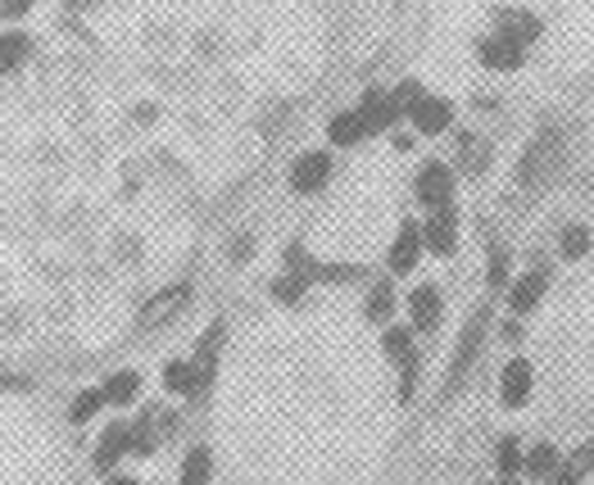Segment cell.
<instances>
[{
	"label": "cell",
	"instance_id": "6da1fadb",
	"mask_svg": "<svg viewBox=\"0 0 594 485\" xmlns=\"http://www.w3.org/2000/svg\"><path fill=\"white\" fill-rule=\"evenodd\" d=\"M562 159H568V132L562 128H540L526 141L522 159H518V187L522 191H545L549 181L562 173Z\"/></svg>",
	"mask_w": 594,
	"mask_h": 485
},
{
	"label": "cell",
	"instance_id": "7a4b0ae2",
	"mask_svg": "<svg viewBox=\"0 0 594 485\" xmlns=\"http://www.w3.org/2000/svg\"><path fill=\"white\" fill-rule=\"evenodd\" d=\"M486 336H490V305H482L477 314H472L459 331V345L450 354V372H444V390H440V400H450L454 390H463V381L472 377V368H477V358L486 350Z\"/></svg>",
	"mask_w": 594,
	"mask_h": 485
},
{
	"label": "cell",
	"instance_id": "3957f363",
	"mask_svg": "<svg viewBox=\"0 0 594 485\" xmlns=\"http://www.w3.org/2000/svg\"><path fill=\"white\" fill-rule=\"evenodd\" d=\"M381 354L400 368V404H408L413 390H418V372H423L418 331H413V327H385L381 331Z\"/></svg>",
	"mask_w": 594,
	"mask_h": 485
},
{
	"label": "cell",
	"instance_id": "277c9868",
	"mask_svg": "<svg viewBox=\"0 0 594 485\" xmlns=\"http://www.w3.org/2000/svg\"><path fill=\"white\" fill-rule=\"evenodd\" d=\"M454 191H459V177L444 159H423V168L413 173V200H418L427 214H436V209H454V200H459Z\"/></svg>",
	"mask_w": 594,
	"mask_h": 485
},
{
	"label": "cell",
	"instance_id": "5b68a950",
	"mask_svg": "<svg viewBox=\"0 0 594 485\" xmlns=\"http://www.w3.org/2000/svg\"><path fill=\"white\" fill-rule=\"evenodd\" d=\"M549 282H554V268H549L545 259H536V263H531L522 277L509 286V314H513V318H531V314L540 309Z\"/></svg>",
	"mask_w": 594,
	"mask_h": 485
},
{
	"label": "cell",
	"instance_id": "8992f818",
	"mask_svg": "<svg viewBox=\"0 0 594 485\" xmlns=\"http://www.w3.org/2000/svg\"><path fill=\"white\" fill-rule=\"evenodd\" d=\"M191 291H195L191 282H173V286L155 291L151 299H145V309L136 314V327H141V331H159L164 322H173L177 314L191 305Z\"/></svg>",
	"mask_w": 594,
	"mask_h": 485
},
{
	"label": "cell",
	"instance_id": "52a82bcc",
	"mask_svg": "<svg viewBox=\"0 0 594 485\" xmlns=\"http://www.w3.org/2000/svg\"><path fill=\"white\" fill-rule=\"evenodd\" d=\"M536 395V363L531 358H509L499 372V404L503 409H526Z\"/></svg>",
	"mask_w": 594,
	"mask_h": 485
},
{
	"label": "cell",
	"instance_id": "ba28073f",
	"mask_svg": "<svg viewBox=\"0 0 594 485\" xmlns=\"http://www.w3.org/2000/svg\"><path fill=\"white\" fill-rule=\"evenodd\" d=\"M423 250H427L423 246V223L404 218L395 240H391V250H385V268H391V277H408V272L423 263Z\"/></svg>",
	"mask_w": 594,
	"mask_h": 485
},
{
	"label": "cell",
	"instance_id": "9c48e42d",
	"mask_svg": "<svg viewBox=\"0 0 594 485\" xmlns=\"http://www.w3.org/2000/svg\"><path fill=\"white\" fill-rule=\"evenodd\" d=\"M286 181H290L295 196H318L326 181H332V155H326V150H305V155H295Z\"/></svg>",
	"mask_w": 594,
	"mask_h": 485
},
{
	"label": "cell",
	"instance_id": "30bf717a",
	"mask_svg": "<svg viewBox=\"0 0 594 485\" xmlns=\"http://www.w3.org/2000/svg\"><path fill=\"white\" fill-rule=\"evenodd\" d=\"M404 123L418 137H444V132H450V123H454V100L431 96V91H427V96L404 114Z\"/></svg>",
	"mask_w": 594,
	"mask_h": 485
},
{
	"label": "cell",
	"instance_id": "8fae6325",
	"mask_svg": "<svg viewBox=\"0 0 594 485\" xmlns=\"http://www.w3.org/2000/svg\"><path fill=\"white\" fill-rule=\"evenodd\" d=\"M423 246L436 259H450L459 250V204L454 209H436V214L423 218Z\"/></svg>",
	"mask_w": 594,
	"mask_h": 485
},
{
	"label": "cell",
	"instance_id": "7c38bea8",
	"mask_svg": "<svg viewBox=\"0 0 594 485\" xmlns=\"http://www.w3.org/2000/svg\"><path fill=\"white\" fill-rule=\"evenodd\" d=\"M408 327L418 331V336H431V331L440 327V318H444V295H440V286H431V282H423V286H413L408 291Z\"/></svg>",
	"mask_w": 594,
	"mask_h": 485
},
{
	"label": "cell",
	"instance_id": "4fadbf2b",
	"mask_svg": "<svg viewBox=\"0 0 594 485\" xmlns=\"http://www.w3.org/2000/svg\"><path fill=\"white\" fill-rule=\"evenodd\" d=\"M359 114H364V123H368V137L391 132L400 118H404V109L395 105V91H385V86H372V91H368V96L359 100Z\"/></svg>",
	"mask_w": 594,
	"mask_h": 485
},
{
	"label": "cell",
	"instance_id": "5bb4252c",
	"mask_svg": "<svg viewBox=\"0 0 594 485\" xmlns=\"http://www.w3.org/2000/svg\"><path fill=\"white\" fill-rule=\"evenodd\" d=\"M477 59H482V69H490V73H518V69L526 64V50L513 46L509 37L490 33V37L477 42Z\"/></svg>",
	"mask_w": 594,
	"mask_h": 485
},
{
	"label": "cell",
	"instance_id": "9a60e30c",
	"mask_svg": "<svg viewBox=\"0 0 594 485\" xmlns=\"http://www.w3.org/2000/svg\"><path fill=\"white\" fill-rule=\"evenodd\" d=\"M495 33L499 37H509L513 46H522V50H531L540 42V33H545V23L531 14V10H499L495 14Z\"/></svg>",
	"mask_w": 594,
	"mask_h": 485
},
{
	"label": "cell",
	"instance_id": "2e32d148",
	"mask_svg": "<svg viewBox=\"0 0 594 485\" xmlns=\"http://www.w3.org/2000/svg\"><path fill=\"white\" fill-rule=\"evenodd\" d=\"M123 453H132V422H109V427L100 431L96 453H92L96 472H114V463L123 459Z\"/></svg>",
	"mask_w": 594,
	"mask_h": 485
},
{
	"label": "cell",
	"instance_id": "e0dca14e",
	"mask_svg": "<svg viewBox=\"0 0 594 485\" xmlns=\"http://www.w3.org/2000/svg\"><path fill=\"white\" fill-rule=\"evenodd\" d=\"M223 331H227V322L218 318V322H210V331L195 341V372H200V390H210V381H214V368H218V350H223Z\"/></svg>",
	"mask_w": 594,
	"mask_h": 485
},
{
	"label": "cell",
	"instance_id": "ac0fdd59",
	"mask_svg": "<svg viewBox=\"0 0 594 485\" xmlns=\"http://www.w3.org/2000/svg\"><path fill=\"white\" fill-rule=\"evenodd\" d=\"M590 472H594V440H585V445L562 453V463H558V472H554L549 485H581Z\"/></svg>",
	"mask_w": 594,
	"mask_h": 485
},
{
	"label": "cell",
	"instance_id": "d6986e66",
	"mask_svg": "<svg viewBox=\"0 0 594 485\" xmlns=\"http://www.w3.org/2000/svg\"><path fill=\"white\" fill-rule=\"evenodd\" d=\"M164 390H168V395H191V400L204 395L195 363H191V358H173V363H164Z\"/></svg>",
	"mask_w": 594,
	"mask_h": 485
},
{
	"label": "cell",
	"instance_id": "ffe728a7",
	"mask_svg": "<svg viewBox=\"0 0 594 485\" xmlns=\"http://www.w3.org/2000/svg\"><path fill=\"white\" fill-rule=\"evenodd\" d=\"M368 137V123H364V114L359 109H341L332 123H326V141L332 145H341V150H349V145H359Z\"/></svg>",
	"mask_w": 594,
	"mask_h": 485
},
{
	"label": "cell",
	"instance_id": "44dd1931",
	"mask_svg": "<svg viewBox=\"0 0 594 485\" xmlns=\"http://www.w3.org/2000/svg\"><path fill=\"white\" fill-rule=\"evenodd\" d=\"M558 463H562V449H558V445H549V440H536V445L526 449V463H522V472H526L531 481H554Z\"/></svg>",
	"mask_w": 594,
	"mask_h": 485
},
{
	"label": "cell",
	"instance_id": "7402d4cb",
	"mask_svg": "<svg viewBox=\"0 0 594 485\" xmlns=\"http://www.w3.org/2000/svg\"><path fill=\"white\" fill-rule=\"evenodd\" d=\"M100 390H105V400H109V404L128 409V404L141 395V372H136V368H123V372H114V377H109Z\"/></svg>",
	"mask_w": 594,
	"mask_h": 485
},
{
	"label": "cell",
	"instance_id": "603a6c76",
	"mask_svg": "<svg viewBox=\"0 0 594 485\" xmlns=\"http://www.w3.org/2000/svg\"><path fill=\"white\" fill-rule=\"evenodd\" d=\"M364 318L377 322V327H391V318H395V291H391V282H377V286L368 291Z\"/></svg>",
	"mask_w": 594,
	"mask_h": 485
},
{
	"label": "cell",
	"instance_id": "cb8c5ba5",
	"mask_svg": "<svg viewBox=\"0 0 594 485\" xmlns=\"http://www.w3.org/2000/svg\"><path fill=\"white\" fill-rule=\"evenodd\" d=\"M210 476H214V453L204 449V445L187 449V463H182V476H177V485H210Z\"/></svg>",
	"mask_w": 594,
	"mask_h": 485
},
{
	"label": "cell",
	"instance_id": "d4e9b609",
	"mask_svg": "<svg viewBox=\"0 0 594 485\" xmlns=\"http://www.w3.org/2000/svg\"><path fill=\"white\" fill-rule=\"evenodd\" d=\"M27 55H33V37L27 33H0V73H14Z\"/></svg>",
	"mask_w": 594,
	"mask_h": 485
},
{
	"label": "cell",
	"instance_id": "484cf974",
	"mask_svg": "<svg viewBox=\"0 0 594 485\" xmlns=\"http://www.w3.org/2000/svg\"><path fill=\"white\" fill-rule=\"evenodd\" d=\"M313 282L305 277V272H295V268H286L282 272V277H273V299H282V305H300V299H305V291H309Z\"/></svg>",
	"mask_w": 594,
	"mask_h": 485
},
{
	"label": "cell",
	"instance_id": "4316f807",
	"mask_svg": "<svg viewBox=\"0 0 594 485\" xmlns=\"http://www.w3.org/2000/svg\"><path fill=\"white\" fill-rule=\"evenodd\" d=\"M486 159H490V141L463 132L459 137V164H463V173H486Z\"/></svg>",
	"mask_w": 594,
	"mask_h": 485
},
{
	"label": "cell",
	"instance_id": "83f0119b",
	"mask_svg": "<svg viewBox=\"0 0 594 485\" xmlns=\"http://www.w3.org/2000/svg\"><path fill=\"white\" fill-rule=\"evenodd\" d=\"M558 255L568 259V263L585 259V255H590V227H585V223H568V227H562V236H558Z\"/></svg>",
	"mask_w": 594,
	"mask_h": 485
},
{
	"label": "cell",
	"instance_id": "f1b7e54d",
	"mask_svg": "<svg viewBox=\"0 0 594 485\" xmlns=\"http://www.w3.org/2000/svg\"><path fill=\"white\" fill-rule=\"evenodd\" d=\"M522 463H526L522 440H518V436H503V440L495 445V468H499V476H518Z\"/></svg>",
	"mask_w": 594,
	"mask_h": 485
},
{
	"label": "cell",
	"instance_id": "f546056e",
	"mask_svg": "<svg viewBox=\"0 0 594 485\" xmlns=\"http://www.w3.org/2000/svg\"><path fill=\"white\" fill-rule=\"evenodd\" d=\"M105 404H109V400H105V390H96V386H92V390H82V395H78V400L69 404V417H73V427H86V422H92V417H96V413H100Z\"/></svg>",
	"mask_w": 594,
	"mask_h": 485
},
{
	"label": "cell",
	"instance_id": "4dcf8cb0",
	"mask_svg": "<svg viewBox=\"0 0 594 485\" xmlns=\"http://www.w3.org/2000/svg\"><path fill=\"white\" fill-rule=\"evenodd\" d=\"M486 286L490 291H509V250L503 246H490V259H486Z\"/></svg>",
	"mask_w": 594,
	"mask_h": 485
},
{
	"label": "cell",
	"instance_id": "1f68e13d",
	"mask_svg": "<svg viewBox=\"0 0 594 485\" xmlns=\"http://www.w3.org/2000/svg\"><path fill=\"white\" fill-rule=\"evenodd\" d=\"M33 5H37V0H0V19H23Z\"/></svg>",
	"mask_w": 594,
	"mask_h": 485
},
{
	"label": "cell",
	"instance_id": "d6a6232c",
	"mask_svg": "<svg viewBox=\"0 0 594 485\" xmlns=\"http://www.w3.org/2000/svg\"><path fill=\"white\" fill-rule=\"evenodd\" d=\"M0 390H33V381H27V377H10V372H0Z\"/></svg>",
	"mask_w": 594,
	"mask_h": 485
},
{
	"label": "cell",
	"instance_id": "836d02e7",
	"mask_svg": "<svg viewBox=\"0 0 594 485\" xmlns=\"http://www.w3.org/2000/svg\"><path fill=\"white\" fill-rule=\"evenodd\" d=\"M96 5H100V0H64L69 14H86V10H96Z\"/></svg>",
	"mask_w": 594,
	"mask_h": 485
},
{
	"label": "cell",
	"instance_id": "e575fe53",
	"mask_svg": "<svg viewBox=\"0 0 594 485\" xmlns=\"http://www.w3.org/2000/svg\"><path fill=\"white\" fill-rule=\"evenodd\" d=\"M254 255V240L246 236V240H236V246H231V259H250Z\"/></svg>",
	"mask_w": 594,
	"mask_h": 485
},
{
	"label": "cell",
	"instance_id": "d590c367",
	"mask_svg": "<svg viewBox=\"0 0 594 485\" xmlns=\"http://www.w3.org/2000/svg\"><path fill=\"white\" fill-rule=\"evenodd\" d=\"M503 336H509V345H518V341H522V327H518V322H509V327H503Z\"/></svg>",
	"mask_w": 594,
	"mask_h": 485
},
{
	"label": "cell",
	"instance_id": "8d00e7d4",
	"mask_svg": "<svg viewBox=\"0 0 594 485\" xmlns=\"http://www.w3.org/2000/svg\"><path fill=\"white\" fill-rule=\"evenodd\" d=\"M486 485H522L518 476H495V481H486Z\"/></svg>",
	"mask_w": 594,
	"mask_h": 485
},
{
	"label": "cell",
	"instance_id": "74e56055",
	"mask_svg": "<svg viewBox=\"0 0 594 485\" xmlns=\"http://www.w3.org/2000/svg\"><path fill=\"white\" fill-rule=\"evenodd\" d=\"M109 485H141V481H132V476H114Z\"/></svg>",
	"mask_w": 594,
	"mask_h": 485
}]
</instances>
